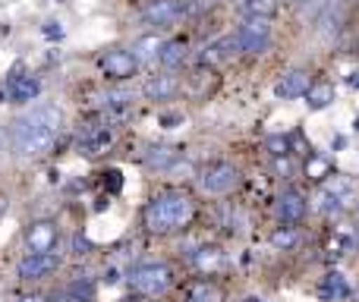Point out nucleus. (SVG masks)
Segmentation results:
<instances>
[{
	"instance_id": "nucleus-1",
	"label": "nucleus",
	"mask_w": 359,
	"mask_h": 302,
	"mask_svg": "<svg viewBox=\"0 0 359 302\" xmlns=\"http://www.w3.org/2000/svg\"><path fill=\"white\" fill-rule=\"evenodd\" d=\"M63 114L54 104H35L13 123V149L22 158H41L54 149Z\"/></svg>"
},
{
	"instance_id": "nucleus-2",
	"label": "nucleus",
	"mask_w": 359,
	"mask_h": 302,
	"mask_svg": "<svg viewBox=\"0 0 359 302\" xmlns=\"http://www.w3.org/2000/svg\"><path fill=\"white\" fill-rule=\"evenodd\" d=\"M192 214H196V205L186 192H164L145 208V224L155 233H174L192 221Z\"/></svg>"
},
{
	"instance_id": "nucleus-3",
	"label": "nucleus",
	"mask_w": 359,
	"mask_h": 302,
	"mask_svg": "<svg viewBox=\"0 0 359 302\" xmlns=\"http://www.w3.org/2000/svg\"><path fill=\"white\" fill-rule=\"evenodd\" d=\"M170 268L168 265H158V261H151V265H139L136 271L130 274V287L136 293H142V296H161V293L170 290Z\"/></svg>"
},
{
	"instance_id": "nucleus-4",
	"label": "nucleus",
	"mask_w": 359,
	"mask_h": 302,
	"mask_svg": "<svg viewBox=\"0 0 359 302\" xmlns=\"http://www.w3.org/2000/svg\"><path fill=\"white\" fill-rule=\"evenodd\" d=\"M240 183V173H236L233 164H224V160H217V164H208L202 170V177H198V186H202L208 195H227L233 186Z\"/></svg>"
},
{
	"instance_id": "nucleus-5",
	"label": "nucleus",
	"mask_w": 359,
	"mask_h": 302,
	"mask_svg": "<svg viewBox=\"0 0 359 302\" xmlns=\"http://www.w3.org/2000/svg\"><path fill=\"white\" fill-rule=\"evenodd\" d=\"M268 41H271V22H268V19L252 16L236 32V44H240V50H246V54H265Z\"/></svg>"
},
{
	"instance_id": "nucleus-6",
	"label": "nucleus",
	"mask_w": 359,
	"mask_h": 302,
	"mask_svg": "<svg viewBox=\"0 0 359 302\" xmlns=\"http://www.w3.org/2000/svg\"><path fill=\"white\" fill-rule=\"evenodd\" d=\"M57 265H60V259H57L54 252H29L22 261H19V277L22 280H41V277H48Z\"/></svg>"
},
{
	"instance_id": "nucleus-7",
	"label": "nucleus",
	"mask_w": 359,
	"mask_h": 302,
	"mask_svg": "<svg viewBox=\"0 0 359 302\" xmlns=\"http://www.w3.org/2000/svg\"><path fill=\"white\" fill-rule=\"evenodd\" d=\"M136 57L130 54V50H107L104 57H101V69H104V76H111V79H130L133 73H136Z\"/></svg>"
},
{
	"instance_id": "nucleus-8",
	"label": "nucleus",
	"mask_w": 359,
	"mask_h": 302,
	"mask_svg": "<svg viewBox=\"0 0 359 302\" xmlns=\"http://www.w3.org/2000/svg\"><path fill=\"white\" fill-rule=\"evenodd\" d=\"M180 16H183V6L177 0H151L142 10V19L149 25H174Z\"/></svg>"
},
{
	"instance_id": "nucleus-9",
	"label": "nucleus",
	"mask_w": 359,
	"mask_h": 302,
	"mask_svg": "<svg viewBox=\"0 0 359 302\" xmlns=\"http://www.w3.org/2000/svg\"><path fill=\"white\" fill-rule=\"evenodd\" d=\"M25 246H29V252H54L57 227H54V224H48V221L32 224L29 233H25Z\"/></svg>"
},
{
	"instance_id": "nucleus-10",
	"label": "nucleus",
	"mask_w": 359,
	"mask_h": 302,
	"mask_svg": "<svg viewBox=\"0 0 359 302\" xmlns=\"http://www.w3.org/2000/svg\"><path fill=\"white\" fill-rule=\"evenodd\" d=\"M111 142H114V132L107 130V126H88V130L79 136V154L95 158V154L107 151V145Z\"/></svg>"
},
{
	"instance_id": "nucleus-11",
	"label": "nucleus",
	"mask_w": 359,
	"mask_h": 302,
	"mask_svg": "<svg viewBox=\"0 0 359 302\" xmlns=\"http://www.w3.org/2000/svg\"><path fill=\"white\" fill-rule=\"evenodd\" d=\"M309 85H312L309 73H303V69H293V73H287L284 79L274 85V95H278V98H284V101H293V98H303V95L309 92Z\"/></svg>"
},
{
	"instance_id": "nucleus-12",
	"label": "nucleus",
	"mask_w": 359,
	"mask_h": 302,
	"mask_svg": "<svg viewBox=\"0 0 359 302\" xmlns=\"http://www.w3.org/2000/svg\"><path fill=\"white\" fill-rule=\"evenodd\" d=\"M142 92H145L149 101H168L180 92V82H177V76L161 73V76H151V79L142 85Z\"/></svg>"
},
{
	"instance_id": "nucleus-13",
	"label": "nucleus",
	"mask_w": 359,
	"mask_h": 302,
	"mask_svg": "<svg viewBox=\"0 0 359 302\" xmlns=\"http://www.w3.org/2000/svg\"><path fill=\"white\" fill-rule=\"evenodd\" d=\"M38 92H41V82L32 79V76H13L10 85H6V95H10V101H16V104L35 101Z\"/></svg>"
},
{
	"instance_id": "nucleus-14",
	"label": "nucleus",
	"mask_w": 359,
	"mask_h": 302,
	"mask_svg": "<svg viewBox=\"0 0 359 302\" xmlns=\"http://www.w3.org/2000/svg\"><path fill=\"white\" fill-rule=\"evenodd\" d=\"M278 217L284 224H299L306 217V198L299 195V192H284V195L278 198Z\"/></svg>"
},
{
	"instance_id": "nucleus-15",
	"label": "nucleus",
	"mask_w": 359,
	"mask_h": 302,
	"mask_svg": "<svg viewBox=\"0 0 359 302\" xmlns=\"http://www.w3.org/2000/svg\"><path fill=\"white\" fill-rule=\"evenodd\" d=\"M236 50H240L236 35H227V38H221V41L208 44V48H205V54L198 57V60H202V63H224V60H230Z\"/></svg>"
},
{
	"instance_id": "nucleus-16",
	"label": "nucleus",
	"mask_w": 359,
	"mask_h": 302,
	"mask_svg": "<svg viewBox=\"0 0 359 302\" xmlns=\"http://www.w3.org/2000/svg\"><path fill=\"white\" fill-rule=\"evenodd\" d=\"M177 149H168V145H151L149 151H145V164L151 167V170H170V167L177 164Z\"/></svg>"
},
{
	"instance_id": "nucleus-17",
	"label": "nucleus",
	"mask_w": 359,
	"mask_h": 302,
	"mask_svg": "<svg viewBox=\"0 0 359 302\" xmlns=\"http://www.w3.org/2000/svg\"><path fill=\"white\" fill-rule=\"evenodd\" d=\"M164 41L158 35H145L139 38L136 44H133V57H136V63H149V60H158V54H161Z\"/></svg>"
},
{
	"instance_id": "nucleus-18",
	"label": "nucleus",
	"mask_w": 359,
	"mask_h": 302,
	"mask_svg": "<svg viewBox=\"0 0 359 302\" xmlns=\"http://www.w3.org/2000/svg\"><path fill=\"white\" fill-rule=\"evenodd\" d=\"M303 98H309L306 104L312 107V111H325V107L334 101V85H328V82H318V85H309V92L303 95Z\"/></svg>"
},
{
	"instance_id": "nucleus-19",
	"label": "nucleus",
	"mask_w": 359,
	"mask_h": 302,
	"mask_svg": "<svg viewBox=\"0 0 359 302\" xmlns=\"http://www.w3.org/2000/svg\"><path fill=\"white\" fill-rule=\"evenodd\" d=\"M240 10L246 19L259 16V19H271L278 10V0H240Z\"/></svg>"
},
{
	"instance_id": "nucleus-20",
	"label": "nucleus",
	"mask_w": 359,
	"mask_h": 302,
	"mask_svg": "<svg viewBox=\"0 0 359 302\" xmlns=\"http://www.w3.org/2000/svg\"><path fill=\"white\" fill-rule=\"evenodd\" d=\"M322 296L325 299H347L350 296V284L344 280V274H328L325 277V284H322Z\"/></svg>"
},
{
	"instance_id": "nucleus-21",
	"label": "nucleus",
	"mask_w": 359,
	"mask_h": 302,
	"mask_svg": "<svg viewBox=\"0 0 359 302\" xmlns=\"http://www.w3.org/2000/svg\"><path fill=\"white\" fill-rule=\"evenodd\" d=\"M192 261H196L198 271H217V268H224V252L221 249H198L196 255H192Z\"/></svg>"
},
{
	"instance_id": "nucleus-22",
	"label": "nucleus",
	"mask_w": 359,
	"mask_h": 302,
	"mask_svg": "<svg viewBox=\"0 0 359 302\" xmlns=\"http://www.w3.org/2000/svg\"><path fill=\"white\" fill-rule=\"evenodd\" d=\"M328 192H331V195H334L341 205H347V202H353L356 186H353V179H347V177H334V179H331V186H328Z\"/></svg>"
},
{
	"instance_id": "nucleus-23",
	"label": "nucleus",
	"mask_w": 359,
	"mask_h": 302,
	"mask_svg": "<svg viewBox=\"0 0 359 302\" xmlns=\"http://www.w3.org/2000/svg\"><path fill=\"white\" fill-rule=\"evenodd\" d=\"M158 60L164 63V67H180V63L186 60V44L183 41H170L161 48V54H158Z\"/></svg>"
},
{
	"instance_id": "nucleus-24",
	"label": "nucleus",
	"mask_w": 359,
	"mask_h": 302,
	"mask_svg": "<svg viewBox=\"0 0 359 302\" xmlns=\"http://www.w3.org/2000/svg\"><path fill=\"white\" fill-rule=\"evenodd\" d=\"M189 302H221V296H217V290L211 284H196L189 290Z\"/></svg>"
},
{
	"instance_id": "nucleus-25",
	"label": "nucleus",
	"mask_w": 359,
	"mask_h": 302,
	"mask_svg": "<svg viewBox=\"0 0 359 302\" xmlns=\"http://www.w3.org/2000/svg\"><path fill=\"white\" fill-rule=\"evenodd\" d=\"M69 293H73L79 302H92L95 299V284L92 280H76V284L69 287Z\"/></svg>"
},
{
	"instance_id": "nucleus-26",
	"label": "nucleus",
	"mask_w": 359,
	"mask_h": 302,
	"mask_svg": "<svg viewBox=\"0 0 359 302\" xmlns=\"http://www.w3.org/2000/svg\"><path fill=\"white\" fill-rule=\"evenodd\" d=\"M271 242H274L278 249H290L293 242H297V233H293V230H278V233L271 236Z\"/></svg>"
},
{
	"instance_id": "nucleus-27",
	"label": "nucleus",
	"mask_w": 359,
	"mask_h": 302,
	"mask_svg": "<svg viewBox=\"0 0 359 302\" xmlns=\"http://www.w3.org/2000/svg\"><path fill=\"white\" fill-rule=\"evenodd\" d=\"M268 149H271L274 154H287V149H290V142H287V139H280V136H274V139H268Z\"/></svg>"
},
{
	"instance_id": "nucleus-28",
	"label": "nucleus",
	"mask_w": 359,
	"mask_h": 302,
	"mask_svg": "<svg viewBox=\"0 0 359 302\" xmlns=\"http://www.w3.org/2000/svg\"><path fill=\"white\" fill-rule=\"evenodd\" d=\"M44 35H48V38H60L63 35L60 22H48V25H44Z\"/></svg>"
},
{
	"instance_id": "nucleus-29",
	"label": "nucleus",
	"mask_w": 359,
	"mask_h": 302,
	"mask_svg": "<svg viewBox=\"0 0 359 302\" xmlns=\"http://www.w3.org/2000/svg\"><path fill=\"white\" fill-rule=\"evenodd\" d=\"M325 170H328V164H325V160H312V164H309V173H312V177H322Z\"/></svg>"
},
{
	"instance_id": "nucleus-30",
	"label": "nucleus",
	"mask_w": 359,
	"mask_h": 302,
	"mask_svg": "<svg viewBox=\"0 0 359 302\" xmlns=\"http://www.w3.org/2000/svg\"><path fill=\"white\" fill-rule=\"evenodd\" d=\"M161 123L168 126V130H174V123H180V117H177V114H164V117H161Z\"/></svg>"
},
{
	"instance_id": "nucleus-31",
	"label": "nucleus",
	"mask_w": 359,
	"mask_h": 302,
	"mask_svg": "<svg viewBox=\"0 0 359 302\" xmlns=\"http://www.w3.org/2000/svg\"><path fill=\"white\" fill-rule=\"evenodd\" d=\"M76 249H79V255H86V249H88V242L82 240V236H76Z\"/></svg>"
},
{
	"instance_id": "nucleus-32",
	"label": "nucleus",
	"mask_w": 359,
	"mask_h": 302,
	"mask_svg": "<svg viewBox=\"0 0 359 302\" xmlns=\"http://www.w3.org/2000/svg\"><path fill=\"white\" fill-rule=\"evenodd\" d=\"M278 170L280 173H290V160H278Z\"/></svg>"
},
{
	"instance_id": "nucleus-33",
	"label": "nucleus",
	"mask_w": 359,
	"mask_h": 302,
	"mask_svg": "<svg viewBox=\"0 0 359 302\" xmlns=\"http://www.w3.org/2000/svg\"><path fill=\"white\" fill-rule=\"evenodd\" d=\"M6 208V198H0V211H4Z\"/></svg>"
}]
</instances>
